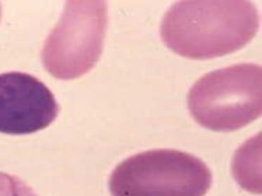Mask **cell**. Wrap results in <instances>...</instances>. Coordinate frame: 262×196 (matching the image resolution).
Wrapping results in <instances>:
<instances>
[{"instance_id": "6da1fadb", "label": "cell", "mask_w": 262, "mask_h": 196, "mask_svg": "<svg viewBox=\"0 0 262 196\" xmlns=\"http://www.w3.org/2000/svg\"><path fill=\"white\" fill-rule=\"evenodd\" d=\"M259 26L257 9L248 0L179 1L163 17L160 36L177 55L202 60L239 51Z\"/></svg>"}, {"instance_id": "7a4b0ae2", "label": "cell", "mask_w": 262, "mask_h": 196, "mask_svg": "<svg viewBox=\"0 0 262 196\" xmlns=\"http://www.w3.org/2000/svg\"><path fill=\"white\" fill-rule=\"evenodd\" d=\"M195 121L214 132H234L260 117L262 70L241 63L203 76L187 94Z\"/></svg>"}, {"instance_id": "3957f363", "label": "cell", "mask_w": 262, "mask_h": 196, "mask_svg": "<svg viewBox=\"0 0 262 196\" xmlns=\"http://www.w3.org/2000/svg\"><path fill=\"white\" fill-rule=\"evenodd\" d=\"M211 184L212 174L203 161L169 149L130 157L108 180L112 196H204Z\"/></svg>"}, {"instance_id": "277c9868", "label": "cell", "mask_w": 262, "mask_h": 196, "mask_svg": "<svg viewBox=\"0 0 262 196\" xmlns=\"http://www.w3.org/2000/svg\"><path fill=\"white\" fill-rule=\"evenodd\" d=\"M107 23L106 2H67L42 51L46 70L61 80L76 79L88 72L102 53Z\"/></svg>"}, {"instance_id": "5b68a950", "label": "cell", "mask_w": 262, "mask_h": 196, "mask_svg": "<svg viewBox=\"0 0 262 196\" xmlns=\"http://www.w3.org/2000/svg\"><path fill=\"white\" fill-rule=\"evenodd\" d=\"M59 106L40 80L27 73L0 74V132L27 135L48 128Z\"/></svg>"}, {"instance_id": "8992f818", "label": "cell", "mask_w": 262, "mask_h": 196, "mask_svg": "<svg viewBox=\"0 0 262 196\" xmlns=\"http://www.w3.org/2000/svg\"><path fill=\"white\" fill-rule=\"evenodd\" d=\"M0 196H37L16 176L0 173Z\"/></svg>"}, {"instance_id": "52a82bcc", "label": "cell", "mask_w": 262, "mask_h": 196, "mask_svg": "<svg viewBox=\"0 0 262 196\" xmlns=\"http://www.w3.org/2000/svg\"><path fill=\"white\" fill-rule=\"evenodd\" d=\"M0 18H1V6H0Z\"/></svg>"}]
</instances>
